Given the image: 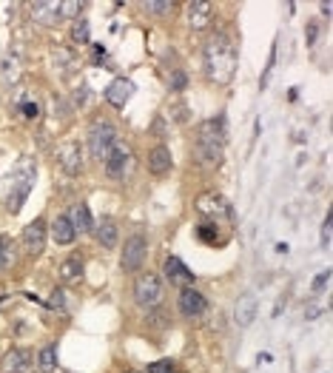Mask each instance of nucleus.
I'll return each mask as SVG.
<instances>
[{
	"mask_svg": "<svg viewBox=\"0 0 333 373\" xmlns=\"http://www.w3.org/2000/svg\"><path fill=\"white\" fill-rule=\"evenodd\" d=\"M202 66L213 83H228L236 72V49L225 32H211L202 46Z\"/></svg>",
	"mask_w": 333,
	"mask_h": 373,
	"instance_id": "1",
	"label": "nucleus"
},
{
	"mask_svg": "<svg viewBox=\"0 0 333 373\" xmlns=\"http://www.w3.org/2000/svg\"><path fill=\"white\" fill-rule=\"evenodd\" d=\"M194 151H197V160L202 166H208V169L220 166L225 157V117H211L202 123Z\"/></svg>",
	"mask_w": 333,
	"mask_h": 373,
	"instance_id": "2",
	"label": "nucleus"
},
{
	"mask_svg": "<svg viewBox=\"0 0 333 373\" xmlns=\"http://www.w3.org/2000/svg\"><path fill=\"white\" fill-rule=\"evenodd\" d=\"M32 185H35V162L32 160H23L17 171H15V182H12V189H9V197H6V208H9V214H17L23 202H26L29 191H32Z\"/></svg>",
	"mask_w": 333,
	"mask_h": 373,
	"instance_id": "3",
	"label": "nucleus"
},
{
	"mask_svg": "<svg viewBox=\"0 0 333 373\" xmlns=\"http://www.w3.org/2000/svg\"><path fill=\"white\" fill-rule=\"evenodd\" d=\"M194 208H197V214H200L202 222H213V225H222V220L225 222H234V208L217 191H208V194L197 197Z\"/></svg>",
	"mask_w": 333,
	"mask_h": 373,
	"instance_id": "4",
	"label": "nucleus"
},
{
	"mask_svg": "<svg viewBox=\"0 0 333 373\" xmlns=\"http://www.w3.org/2000/svg\"><path fill=\"white\" fill-rule=\"evenodd\" d=\"M86 140H88V151H91V157H94V160H106L108 149L117 143V128H114L111 120L97 117V120L88 126Z\"/></svg>",
	"mask_w": 333,
	"mask_h": 373,
	"instance_id": "5",
	"label": "nucleus"
},
{
	"mask_svg": "<svg viewBox=\"0 0 333 373\" xmlns=\"http://www.w3.org/2000/svg\"><path fill=\"white\" fill-rule=\"evenodd\" d=\"M106 174L111 177V180H126L131 171H134V154L129 151V146L126 143H117L108 149V154H106Z\"/></svg>",
	"mask_w": 333,
	"mask_h": 373,
	"instance_id": "6",
	"label": "nucleus"
},
{
	"mask_svg": "<svg viewBox=\"0 0 333 373\" xmlns=\"http://www.w3.org/2000/svg\"><path fill=\"white\" fill-rule=\"evenodd\" d=\"M162 299V283L157 274H142L137 283H134V302L140 308H154L157 302Z\"/></svg>",
	"mask_w": 333,
	"mask_h": 373,
	"instance_id": "7",
	"label": "nucleus"
},
{
	"mask_svg": "<svg viewBox=\"0 0 333 373\" xmlns=\"http://www.w3.org/2000/svg\"><path fill=\"white\" fill-rule=\"evenodd\" d=\"M146 260H149V242H146V237H142V234L129 237L126 245H123V271L134 274V271H140L142 265H146Z\"/></svg>",
	"mask_w": 333,
	"mask_h": 373,
	"instance_id": "8",
	"label": "nucleus"
},
{
	"mask_svg": "<svg viewBox=\"0 0 333 373\" xmlns=\"http://www.w3.org/2000/svg\"><path fill=\"white\" fill-rule=\"evenodd\" d=\"M46 240H49V225L43 222V217L32 220L26 228H23V245H26V254L40 256L46 248Z\"/></svg>",
	"mask_w": 333,
	"mask_h": 373,
	"instance_id": "9",
	"label": "nucleus"
},
{
	"mask_svg": "<svg viewBox=\"0 0 333 373\" xmlns=\"http://www.w3.org/2000/svg\"><path fill=\"white\" fill-rule=\"evenodd\" d=\"M205 311H208V299L197 288H182V294H180V314L188 316V319H197Z\"/></svg>",
	"mask_w": 333,
	"mask_h": 373,
	"instance_id": "10",
	"label": "nucleus"
},
{
	"mask_svg": "<svg viewBox=\"0 0 333 373\" xmlns=\"http://www.w3.org/2000/svg\"><path fill=\"white\" fill-rule=\"evenodd\" d=\"M32 365H35V356L29 347H15V351H9L3 356V362H0L3 373H32Z\"/></svg>",
	"mask_w": 333,
	"mask_h": 373,
	"instance_id": "11",
	"label": "nucleus"
},
{
	"mask_svg": "<svg viewBox=\"0 0 333 373\" xmlns=\"http://www.w3.org/2000/svg\"><path fill=\"white\" fill-rule=\"evenodd\" d=\"M162 271H165V279H169V283H174V285L191 288V283H194L191 268H188V265L180 260V256H169V260H165V265H162Z\"/></svg>",
	"mask_w": 333,
	"mask_h": 373,
	"instance_id": "12",
	"label": "nucleus"
},
{
	"mask_svg": "<svg viewBox=\"0 0 333 373\" xmlns=\"http://www.w3.org/2000/svg\"><path fill=\"white\" fill-rule=\"evenodd\" d=\"M57 162H60V169L66 171V174H80V169H83V154H80V146L77 143H63L60 149H57Z\"/></svg>",
	"mask_w": 333,
	"mask_h": 373,
	"instance_id": "13",
	"label": "nucleus"
},
{
	"mask_svg": "<svg viewBox=\"0 0 333 373\" xmlns=\"http://www.w3.org/2000/svg\"><path fill=\"white\" fill-rule=\"evenodd\" d=\"M131 95H134V86H131L129 77H114V80L108 83V88H106V100H108L114 108H123V106L131 100Z\"/></svg>",
	"mask_w": 333,
	"mask_h": 373,
	"instance_id": "14",
	"label": "nucleus"
},
{
	"mask_svg": "<svg viewBox=\"0 0 333 373\" xmlns=\"http://www.w3.org/2000/svg\"><path fill=\"white\" fill-rule=\"evenodd\" d=\"M211 17H213V6L208 0H194L188 3V23H191L194 32H205L211 26Z\"/></svg>",
	"mask_w": 333,
	"mask_h": 373,
	"instance_id": "15",
	"label": "nucleus"
},
{
	"mask_svg": "<svg viewBox=\"0 0 333 373\" xmlns=\"http://www.w3.org/2000/svg\"><path fill=\"white\" fill-rule=\"evenodd\" d=\"M83 274H86V260H83V254H71V256H66L63 265H60V283H66V285H77L80 279H83Z\"/></svg>",
	"mask_w": 333,
	"mask_h": 373,
	"instance_id": "16",
	"label": "nucleus"
},
{
	"mask_svg": "<svg viewBox=\"0 0 333 373\" xmlns=\"http://www.w3.org/2000/svg\"><path fill=\"white\" fill-rule=\"evenodd\" d=\"M171 151L165 149V146H151V151H149V171L154 174V177H165L171 171Z\"/></svg>",
	"mask_w": 333,
	"mask_h": 373,
	"instance_id": "17",
	"label": "nucleus"
},
{
	"mask_svg": "<svg viewBox=\"0 0 333 373\" xmlns=\"http://www.w3.org/2000/svg\"><path fill=\"white\" fill-rule=\"evenodd\" d=\"M66 217H68L71 228H75V234H88V231H94V217H91V208L86 202L75 205Z\"/></svg>",
	"mask_w": 333,
	"mask_h": 373,
	"instance_id": "18",
	"label": "nucleus"
},
{
	"mask_svg": "<svg viewBox=\"0 0 333 373\" xmlns=\"http://www.w3.org/2000/svg\"><path fill=\"white\" fill-rule=\"evenodd\" d=\"M49 237L57 242V245H71L75 242V228H71V222H68V217L66 214H57L55 220H52V228H49Z\"/></svg>",
	"mask_w": 333,
	"mask_h": 373,
	"instance_id": "19",
	"label": "nucleus"
},
{
	"mask_svg": "<svg viewBox=\"0 0 333 373\" xmlns=\"http://www.w3.org/2000/svg\"><path fill=\"white\" fill-rule=\"evenodd\" d=\"M94 234H97V242L103 245V248H114L117 245V240H120V228H117V222L114 220H100L97 225H94Z\"/></svg>",
	"mask_w": 333,
	"mask_h": 373,
	"instance_id": "20",
	"label": "nucleus"
},
{
	"mask_svg": "<svg viewBox=\"0 0 333 373\" xmlns=\"http://www.w3.org/2000/svg\"><path fill=\"white\" fill-rule=\"evenodd\" d=\"M234 316H236V322H240L242 328H248V325L254 322V316H256V299H254L251 294L240 296V302H236V311H234Z\"/></svg>",
	"mask_w": 333,
	"mask_h": 373,
	"instance_id": "21",
	"label": "nucleus"
},
{
	"mask_svg": "<svg viewBox=\"0 0 333 373\" xmlns=\"http://www.w3.org/2000/svg\"><path fill=\"white\" fill-rule=\"evenodd\" d=\"M194 234H197V240H202L205 245H213V248L225 242V237L220 234V225H213V222H202L200 220L197 228H194Z\"/></svg>",
	"mask_w": 333,
	"mask_h": 373,
	"instance_id": "22",
	"label": "nucleus"
},
{
	"mask_svg": "<svg viewBox=\"0 0 333 373\" xmlns=\"http://www.w3.org/2000/svg\"><path fill=\"white\" fill-rule=\"evenodd\" d=\"M32 17L37 23H46V26H52V23H57V3H52V0H40V3H32Z\"/></svg>",
	"mask_w": 333,
	"mask_h": 373,
	"instance_id": "23",
	"label": "nucleus"
},
{
	"mask_svg": "<svg viewBox=\"0 0 333 373\" xmlns=\"http://www.w3.org/2000/svg\"><path fill=\"white\" fill-rule=\"evenodd\" d=\"M35 365H37V373H55V367H57V347L55 345L40 347Z\"/></svg>",
	"mask_w": 333,
	"mask_h": 373,
	"instance_id": "24",
	"label": "nucleus"
},
{
	"mask_svg": "<svg viewBox=\"0 0 333 373\" xmlns=\"http://www.w3.org/2000/svg\"><path fill=\"white\" fill-rule=\"evenodd\" d=\"M86 9L83 0H63V3H57V17L60 20H71V17H80Z\"/></svg>",
	"mask_w": 333,
	"mask_h": 373,
	"instance_id": "25",
	"label": "nucleus"
},
{
	"mask_svg": "<svg viewBox=\"0 0 333 373\" xmlns=\"http://www.w3.org/2000/svg\"><path fill=\"white\" fill-rule=\"evenodd\" d=\"M12 262H15V242L6 234H0V271L9 268Z\"/></svg>",
	"mask_w": 333,
	"mask_h": 373,
	"instance_id": "26",
	"label": "nucleus"
},
{
	"mask_svg": "<svg viewBox=\"0 0 333 373\" xmlns=\"http://www.w3.org/2000/svg\"><path fill=\"white\" fill-rule=\"evenodd\" d=\"M140 6L146 9L149 15H169V12L174 9V3H171V0H142Z\"/></svg>",
	"mask_w": 333,
	"mask_h": 373,
	"instance_id": "27",
	"label": "nucleus"
},
{
	"mask_svg": "<svg viewBox=\"0 0 333 373\" xmlns=\"http://www.w3.org/2000/svg\"><path fill=\"white\" fill-rule=\"evenodd\" d=\"M71 40H75V43H88L91 40V26H88L86 17H77L75 29H71Z\"/></svg>",
	"mask_w": 333,
	"mask_h": 373,
	"instance_id": "28",
	"label": "nucleus"
},
{
	"mask_svg": "<svg viewBox=\"0 0 333 373\" xmlns=\"http://www.w3.org/2000/svg\"><path fill=\"white\" fill-rule=\"evenodd\" d=\"M0 75H3V83H15L17 80V63H15V57L3 60V66H0Z\"/></svg>",
	"mask_w": 333,
	"mask_h": 373,
	"instance_id": "29",
	"label": "nucleus"
},
{
	"mask_svg": "<svg viewBox=\"0 0 333 373\" xmlns=\"http://www.w3.org/2000/svg\"><path fill=\"white\" fill-rule=\"evenodd\" d=\"M149 373H174V362L171 359H160L149 365Z\"/></svg>",
	"mask_w": 333,
	"mask_h": 373,
	"instance_id": "30",
	"label": "nucleus"
},
{
	"mask_svg": "<svg viewBox=\"0 0 333 373\" xmlns=\"http://www.w3.org/2000/svg\"><path fill=\"white\" fill-rule=\"evenodd\" d=\"M169 86H171L174 91H182V88L188 86V75H185V72H171V80H169Z\"/></svg>",
	"mask_w": 333,
	"mask_h": 373,
	"instance_id": "31",
	"label": "nucleus"
},
{
	"mask_svg": "<svg viewBox=\"0 0 333 373\" xmlns=\"http://www.w3.org/2000/svg\"><path fill=\"white\" fill-rule=\"evenodd\" d=\"M49 308H55V311H66V296H63V291H60V288L52 294V299H49Z\"/></svg>",
	"mask_w": 333,
	"mask_h": 373,
	"instance_id": "32",
	"label": "nucleus"
},
{
	"mask_svg": "<svg viewBox=\"0 0 333 373\" xmlns=\"http://www.w3.org/2000/svg\"><path fill=\"white\" fill-rule=\"evenodd\" d=\"M316 37H319V26L311 20V23H307V46H314V43H316Z\"/></svg>",
	"mask_w": 333,
	"mask_h": 373,
	"instance_id": "33",
	"label": "nucleus"
},
{
	"mask_svg": "<svg viewBox=\"0 0 333 373\" xmlns=\"http://www.w3.org/2000/svg\"><path fill=\"white\" fill-rule=\"evenodd\" d=\"M327 279H330V274H327V271H322V274L314 279V285H311V288H314V291H322V288L327 285Z\"/></svg>",
	"mask_w": 333,
	"mask_h": 373,
	"instance_id": "34",
	"label": "nucleus"
},
{
	"mask_svg": "<svg viewBox=\"0 0 333 373\" xmlns=\"http://www.w3.org/2000/svg\"><path fill=\"white\" fill-rule=\"evenodd\" d=\"M322 245H325V248L330 245V217L325 220V228H322Z\"/></svg>",
	"mask_w": 333,
	"mask_h": 373,
	"instance_id": "35",
	"label": "nucleus"
},
{
	"mask_svg": "<svg viewBox=\"0 0 333 373\" xmlns=\"http://www.w3.org/2000/svg\"><path fill=\"white\" fill-rule=\"evenodd\" d=\"M94 63H106V49H103V46H94Z\"/></svg>",
	"mask_w": 333,
	"mask_h": 373,
	"instance_id": "36",
	"label": "nucleus"
},
{
	"mask_svg": "<svg viewBox=\"0 0 333 373\" xmlns=\"http://www.w3.org/2000/svg\"><path fill=\"white\" fill-rule=\"evenodd\" d=\"M23 114H26V117H35V114H37V106H35V103H26V106H23Z\"/></svg>",
	"mask_w": 333,
	"mask_h": 373,
	"instance_id": "37",
	"label": "nucleus"
},
{
	"mask_svg": "<svg viewBox=\"0 0 333 373\" xmlns=\"http://www.w3.org/2000/svg\"><path fill=\"white\" fill-rule=\"evenodd\" d=\"M131 373H134V370H131Z\"/></svg>",
	"mask_w": 333,
	"mask_h": 373,
	"instance_id": "38",
	"label": "nucleus"
}]
</instances>
